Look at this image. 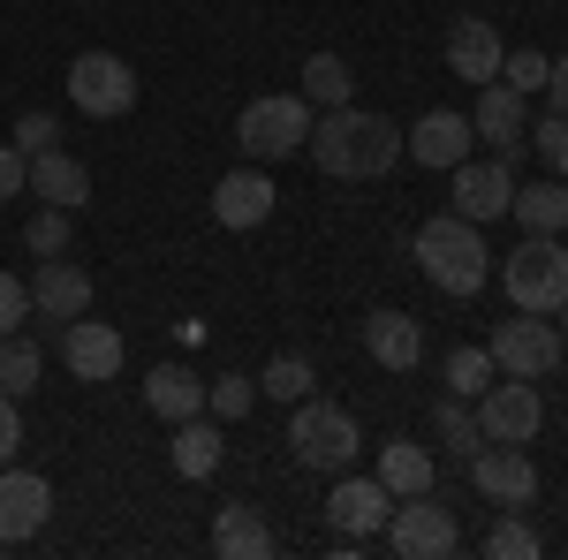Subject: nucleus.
<instances>
[{
    "mask_svg": "<svg viewBox=\"0 0 568 560\" xmlns=\"http://www.w3.org/2000/svg\"><path fill=\"white\" fill-rule=\"evenodd\" d=\"M31 190H39V205L77 213V205H91V167H84V160H69L61 144H45V152H31Z\"/></svg>",
    "mask_w": 568,
    "mask_h": 560,
    "instance_id": "nucleus-20",
    "label": "nucleus"
},
{
    "mask_svg": "<svg viewBox=\"0 0 568 560\" xmlns=\"http://www.w3.org/2000/svg\"><path fill=\"white\" fill-rule=\"evenodd\" d=\"M538 530L524 522V508H500V522L485 530V560H538Z\"/></svg>",
    "mask_w": 568,
    "mask_h": 560,
    "instance_id": "nucleus-31",
    "label": "nucleus"
},
{
    "mask_svg": "<svg viewBox=\"0 0 568 560\" xmlns=\"http://www.w3.org/2000/svg\"><path fill=\"white\" fill-rule=\"evenodd\" d=\"M470 409H478V431H485V439H500V447H530V439H538V425H546V394H538V379L485 387Z\"/></svg>",
    "mask_w": 568,
    "mask_h": 560,
    "instance_id": "nucleus-9",
    "label": "nucleus"
},
{
    "mask_svg": "<svg viewBox=\"0 0 568 560\" xmlns=\"http://www.w3.org/2000/svg\"><path fill=\"white\" fill-rule=\"evenodd\" d=\"M311 387H318L311 356H273V364L258 371V394H273V401H288V409H296V401H304Z\"/></svg>",
    "mask_w": 568,
    "mask_h": 560,
    "instance_id": "nucleus-32",
    "label": "nucleus"
},
{
    "mask_svg": "<svg viewBox=\"0 0 568 560\" xmlns=\"http://www.w3.org/2000/svg\"><path fill=\"white\" fill-rule=\"evenodd\" d=\"M379 485H387L394 500H409V492H433V477H439V462H433V447L425 439H387L379 447Z\"/></svg>",
    "mask_w": 568,
    "mask_h": 560,
    "instance_id": "nucleus-24",
    "label": "nucleus"
},
{
    "mask_svg": "<svg viewBox=\"0 0 568 560\" xmlns=\"http://www.w3.org/2000/svg\"><path fill=\"white\" fill-rule=\"evenodd\" d=\"M508 213L524 220V235H561L568 227V182H530L508 197Z\"/></svg>",
    "mask_w": 568,
    "mask_h": 560,
    "instance_id": "nucleus-26",
    "label": "nucleus"
},
{
    "mask_svg": "<svg viewBox=\"0 0 568 560\" xmlns=\"http://www.w3.org/2000/svg\"><path fill=\"white\" fill-rule=\"evenodd\" d=\"M554 318H561V342H568V303H561V310H554Z\"/></svg>",
    "mask_w": 568,
    "mask_h": 560,
    "instance_id": "nucleus-42",
    "label": "nucleus"
},
{
    "mask_svg": "<svg viewBox=\"0 0 568 560\" xmlns=\"http://www.w3.org/2000/svg\"><path fill=\"white\" fill-rule=\"evenodd\" d=\"M23 190H31V160H23L16 144H0V205H8V197H23Z\"/></svg>",
    "mask_w": 568,
    "mask_h": 560,
    "instance_id": "nucleus-39",
    "label": "nucleus"
},
{
    "mask_svg": "<svg viewBox=\"0 0 568 560\" xmlns=\"http://www.w3.org/2000/svg\"><path fill=\"white\" fill-rule=\"evenodd\" d=\"M524 144H530V152H546V167H554V174H568V122H561V114H546L538 130H524Z\"/></svg>",
    "mask_w": 568,
    "mask_h": 560,
    "instance_id": "nucleus-36",
    "label": "nucleus"
},
{
    "mask_svg": "<svg viewBox=\"0 0 568 560\" xmlns=\"http://www.w3.org/2000/svg\"><path fill=\"white\" fill-rule=\"evenodd\" d=\"M470 485H478L493 508H530V500H538V462H530L524 447L485 439L478 455H470Z\"/></svg>",
    "mask_w": 568,
    "mask_h": 560,
    "instance_id": "nucleus-11",
    "label": "nucleus"
},
{
    "mask_svg": "<svg viewBox=\"0 0 568 560\" xmlns=\"http://www.w3.org/2000/svg\"><path fill=\"white\" fill-rule=\"evenodd\" d=\"M500 288H508L516 310L554 318V310L568 303V243L561 235H524V251L500 258Z\"/></svg>",
    "mask_w": 568,
    "mask_h": 560,
    "instance_id": "nucleus-4",
    "label": "nucleus"
},
{
    "mask_svg": "<svg viewBox=\"0 0 568 560\" xmlns=\"http://www.w3.org/2000/svg\"><path fill=\"white\" fill-rule=\"evenodd\" d=\"M349 61H342V53H311L304 61V99L311 106H318V114H326V106H349Z\"/></svg>",
    "mask_w": 568,
    "mask_h": 560,
    "instance_id": "nucleus-29",
    "label": "nucleus"
},
{
    "mask_svg": "<svg viewBox=\"0 0 568 560\" xmlns=\"http://www.w3.org/2000/svg\"><path fill=\"white\" fill-rule=\"evenodd\" d=\"M470 144H478L470 114H447V106H433V114H425L417 130L402 136V160H417V167L447 174V167H463V160H470Z\"/></svg>",
    "mask_w": 568,
    "mask_h": 560,
    "instance_id": "nucleus-15",
    "label": "nucleus"
},
{
    "mask_svg": "<svg viewBox=\"0 0 568 560\" xmlns=\"http://www.w3.org/2000/svg\"><path fill=\"white\" fill-rule=\"evenodd\" d=\"M69 235H77L69 213H61V205H39L31 227H23V251H31V258H69Z\"/></svg>",
    "mask_w": 568,
    "mask_h": 560,
    "instance_id": "nucleus-33",
    "label": "nucleus"
},
{
    "mask_svg": "<svg viewBox=\"0 0 568 560\" xmlns=\"http://www.w3.org/2000/svg\"><path fill=\"white\" fill-rule=\"evenodd\" d=\"M500 61H508L500 23H485V16H455V23H447V69H455L463 84H493Z\"/></svg>",
    "mask_w": 568,
    "mask_h": 560,
    "instance_id": "nucleus-17",
    "label": "nucleus"
},
{
    "mask_svg": "<svg viewBox=\"0 0 568 560\" xmlns=\"http://www.w3.org/2000/svg\"><path fill=\"white\" fill-rule=\"evenodd\" d=\"M311 167L334 174V182H379V174L402 160V130L387 114H356V106H326L311 122Z\"/></svg>",
    "mask_w": 568,
    "mask_h": 560,
    "instance_id": "nucleus-1",
    "label": "nucleus"
},
{
    "mask_svg": "<svg viewBox=\"0 0 568 560\" xmlns=\"http://www.w3.org/2000/svg\"><path fill=\"white\" fill-rule=\"evenodd\" d=\"M447 190H455V213L485 227V220L508 213V197H516V167H508V160H463V167H447Z\"/></svg>",
    "mask_w": 568,
    "mask_h": 560,
    "instance_id": "nucleus-14",
    "label": "nucleus"
},
{
    "mask_svg": "<svg viewBox=\"0 0 568 560\" xmlns=\"http://www.w3.org/2000/svg\"><path fill=\"white\" fill-rule=\"evenodd\" d=\"M175 477L182 485H205V477L220 470V455H227V439H220V417H182L175 425Z\"/></svg>",
    "mask_w": 568,
    "mask_h": 560,
    "instance_id": "nucleus-23",
    "label": "nucleus"
},
{
    "mask_svg": "<svg viewBox=\"0 0 568 560\" xmlns=\"http://www.w3.org/2000/svg\"><path fill=\"white\" fill-rule=\"evenodd\" d=\"M144 409H152V417H168V425L205 417V379H197L190 364H160V371H144Z\"/></svg>",
    "mask_w": 568,
    "mask_h": 560,
    "instance_id": "nucleus-22",
    "label": "nucleus"
},
{
    "mask_svg": "<svg viewBox=\"0 0 568 560\" xmlns=\"http://www.w3.org/2000/svg\"><path fill=\"white\" fill-rule=\"evenodd\" d=\"M53 136H61V122H53L45 106H31V114H16V152H23V160H31V152H45Z\"/></svg>",
    "mask_w": 568,
    "mask_h": 560,
    "instance_id": "nucleus-38",
    "label": "nucleus"
},
{
    "mask_svg": "<svg viewBox=\"0 0 568 560\" xmlns=\"http://www.w3.org/2000/svg\"><path fill=\"white\" fill-rule=\"evenodd\" d=\"M417 265H425V281L447 288V296H478L485 273H493V251H485V227L463 213H433L417 227Z\"/></svg>",
    "mask_w": 568,
    "mask_h": 560,
    "instance_id": "nucleus-2",
    "label": "nucleus"
},
{
    "mask_svg": "<svg viewBox=\"0 0 568 560\" xmlns=\"http://www.w3.org/2000/svg\"><path fill=\"white\" fill-rule=\"evenodd\" d=\"M53 516V485L39 470H16V462H0V553L8 546H31Z\"/></svg>",
    "mask_w": 568,
    "mask_h": 560,
    "instance_id": "nucleus-10",
    "label": "nucleus"
},
{
    "mask_svg": "<svg viewBox=\"0 0 568 560\" xmlns=\"http://www.w3.org/2000/svg\"><path fill=\"white\" fill-rule=\"evenodd\" d=\"M251 401H258V379H243V371H227V379H205V409H213L220 425L251 417Z\"/></svg>",
    "mask_w": 568,
    "mask_h": 560,
    "instance_id": "nucleus-34",
    "label": "nucleus"
},
{
    "mask_svg": "<svg viewBox=\"0 0 568 560\" xmlns=\"http://www.w3.org/2000/svg\"><path fill=\"white\" fill-rule=\"evenodd\" d=\"M45 371V348L31 334H0V394H31Z\"/></svg>",
    "mask_w": 568,
    "mask_h": 560,
    "instance_id": "nucleus-30",
    "label": "nucleus"
},
{
    "mask_svg": "<svg viewBox=\"0 0 568 560\" xmlns=\"http://www.w3.org/2000/svg\"><path fill=\"white\" fill-rule=\"evenodd\" d=\"M493 364L508 371V379H554V364L568 356V342H561V326H546L538 310H516L508 326H493Z\"/></svg>",
    "mask_w": 568,
    "mask_h": 560,
    "instance_id": "nucleus-8",
    "label": "nucleus"
},
{
    "mask_svg": "<svg viewBox=\"0 0 568 560\" xmlns=\"http://www.w3.org/2000/svg\"><path fill=\"white\" fill-rule=\"evenodd\" d=\"M326 516H334L342 538H364V546H372V538L387 530V516H394V492L379 485V477H349V470H342L334 500H326Z\"/></svg>",
    "mask_w": 568,
    "mask_h": 560,
    "instance_id": "nucleus-16",
    "label": "nucleus"
},
{
    "mask_svg": "<svg viewBox=\"0 0 568 560\" xmlns=\"http://www.w3.org/2000/svg\"><path fill=\"white\" fill-rule=\"evenodd\" d=\"M356 417L349 409H334V401H318V394H304L296 401V417H288V455L304 462L311 477H342L356 462Z\"/></svg>",
    "mask_w": 568,
    "mask_h": 560,
    "instance_id": "nucleus-5",
    "label": "nucleus"
},
{
    "mask_svg": "<svg viewBox=\"0 0 568 560\" xmlns=\"http://www.w3.org/2000/svg\"><path fill=\"white\" fill-rule=\"evenodd\" d=\"M69 106L77 114H91V122H114V114H130L136 106V69L122 61V53H77L69 61Z\"/></svg>",
    "mask_w": 568,
    "mask_h": 560,
    "instance_id": "nucleus-7",
    "label": "nucleus"
},
{
    "mask_svg": "<svg viewBox=\"0 0 568 560\" xmlns=\"http://www.w3.org/2000/svg\"><path fill=\"white\" fill-rule=\"evenodd\" d=\"M379 538H387V553H402V560H439V553L463 546L455 508H447L439 492H409V500H394V516H387Z\"/></svg>",
    "mask_w": 568,
    "mask_h": 560,
    "instance_id": "nucleus-6",
    "label": "nucleus"
},
{
    "mask_svg": "<svg viewBox=\"0 0 568 560\" xmlns=\"http://www.w3.org/2000/svg\"><path fill=\"white\" fill-rule=\"evenodd\" d=\"M61 364H69V379H84V387H106V379H122V326H99V318H69L61 326Z\"/></svg>",
    "mask_w": 568,
    "mask_h": 560,
    "instance_id": "nucleus-12",
    "label": "nucleus"
},
{
    "mask_svg": "<svg viewBox=\"0 0 568 560\" xmlns=\"http://www.w3.org/2000/svg\"><path fill=\"white\" fill-rule=\"evenodd\" d=\"M439 379H447V394H463V401H478L493 379H500V364H493V348L485 342H463L447 348V364H439Z\"/></svg>",
    "mask_w": 568,
    "mask_h": 560,
    "instance_id": "nucleus-27",
    "label": "nucleus"
},
{
    "mask_svg": "<svg viewBox=\"0 0 568 560\" xmlns=\"http://www.w3.org/2000/svg\"><path fill=\"white\" fill-rule=\"evenodd\" d=\"M470 130H478L485 144H493V160H508V167H516V160L530 152V144H524V130H530V114H524V91H516V84H500V77H493V84H478V106H470Z\"/></svg>",
    "mask_w": 568,
    "mask_h": 560,
    "instance_id": "nucleus-13",
    "label": "nucleus"
},
{
    "mask_svg": "<svg viewBox=\"0 0 568 560\" xmlns=\"http://www.w3.org/2000/svg\"><path fill=\"white\" fill-rule=\"evenodd\" d=\"M273 205H281V197H273V174H265V167H235V174H220V182H213V220H220V227H235V235H243V227H265Z\"/></svg>",
    "mask_w": 568,
    "mask_h": 560,
    "instance_id": "nucleus-18",
    "label": "nucleus"
},
{
    "mask_svg": "<svg viewBox=\"0 0 568 560\" xmlns=\"http://www.w3.org/2000/svg\"><path fill=\"white\" fill-rule=\"evenodd\" d=\"M235 144H243L258 167L296 160V152L311 144V99L304 91H265V99H251V106L235 114Z\"/></svg>",
    "mask_w": 568,
    "mask_h": 560,
    "instance_id": "nucleus-3",
    "label": "nucleus"
},
{
    "mask_svg": "<svg viewBox=\"0 0 568 560\" xmlns=\"http://www.w3.org/2000/svg\"><path fill=\"white\" fill-rule=\"evenodd\" d=\"M546 114H561V122H568V53L546 69Z\"/></svg>",
    "mask_w": 568,
    "mask_h": 560,
    "instance_id": "nucleus-41",
    "label": "nucleus"
},
{
    "mask_svg": "<svg viewBox=\"0 0 568 560\" xmlns=\"http://www.w3.org/2000/svg\"><path fill=\"white\" fill-rule=\"evenodd\" d=\"M213 553L220 560H265V553H273L265 516H258V508H243V500H235V508H220V516H213Z\"/></svg>",
    "mask_w": 568,
    "mask_h": 560,
    "instance_id": "nucleus-25",
    "label": "nucleus"
},
{
    "mask_svg": "<svg viewBox=\"0 0 568 560\" xmlns=\"http://www.w3.org/2000/svg\"><path fill=\"white\" fill-rule=\"evenodd\" d=\"M31 310L53 318V326L84 318V310H91V273H84V265H69V258H39V273H31Z\"/></svg>",
    "mask_w": 568,
    "mask_h": 560,
    "instance_id": "nucleus-19",
    "label": "nucleus"
},
{
    "mask_svg": "<svg viewBox=\"0 0 568 560\" xmlns=\"http://www.w3.org/2000/svg\"><path fill=\"white\" fill-rule=\"evenodd\" d=\"M23 318H31V281L0 273V334H23Z\"/></svg>",
    "mask_w": 568,
    "mask_h": 560,
    "instance_id": "nucleus-37",
    "label": "nucleus"
},
{
    "mask_svg": "<svg viewBox=\"0 0 568 560\" xmlns=\"http://www.w3.org/2000/svg\"><path fill=\"white\" fill-rule=\"evenodd\" d=\"M546 69H554V61H546L538 45H516V53L500 61V84H516V91L530 99V91H546Z\"/></svg>",
    "mask_w": 568,
    "mask_h": 560,
    "instance_id": "nucleus-35",
    "label": "nucleus"
},
{
    "mask_svg": "<svg viewBox=\"0 0 568 560\" xmlns=\"http://www.w3.org/2000/svg\"><path fill=\"white\" fill-rule=\"evenodd\" d=\"M23 447V417H16V394H0V462H16Z\"/></svg>",
    "mask_w": 568,
    "mask_h": 560,
    "instance_id": "nucleus-40",
    "label": "nucleus"
},
{
    "mask_svg": "<svg viewBox=\"0 0 568 560\" xmlns=\"http://www.w3.org/2000/svg\"><path fill=\"white\" fill-rule=\"evenodd\" d=\"M364 348H372V364H379V371H417L425 334H417V318H409V310H372V318H364Z\"/></svg>",
    "mask_w": 568,
    "mask_h": 560,
    "instance_id": "nucleus-21",
    "label": "nucleus"
},
{
    "mask_svg": "<svg viewBox=\"0 0 568 560\" xmlns=\"http://www.w3.org/2000/svg\"><path fill=\"white\" fill-rule=\"evenodd\" d=\"M433 439H439V447H455V455H478V447H485L478 409H470L463 394H439V401H433Z\"/></svg>",
    "mask_w": 568,
    "mask_h": 560,
    "instance_id": "nucleus-28",
    "label": "nucleus"
}]
</instances>
